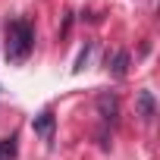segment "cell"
Returning a JSON list of instances; mask_svg holds the SVG:
<instances>
[{
    "label": "cell",
    "mask_w": 160,
    "mask_h": 160,
    "mask_svg": "<svg viewBox=\"0 0 160 160\" xmlns=\"http://www.w3.org/2000/svg\"><path fill=\"white\" fill-rule=\"evenodd\" d=\"M98 110H101V116H104L107 122H113V119H116V110H119V107H116V98L101 94V98H98Z\"/></svg>",
    "instance_id": "5"
},
{
    "label": "cell",
    "mask_w": 160,
    "mask_h": 160,
    "mask_svg": "<svg viewBox=\"0 0 160 160\" xmlns=\"http://www.w3.org/2000/svg\"><path fill=\"white\" fill-rule=\"evenodd\" d=\"M35 50V28L28 19H13L7 22V38H3V53L13 66L25 63L28 53Z\"/></svg>",
    "instance_id": "1"
},
{
    "label": "cell",
    "mask_w": 160,
    "mask_h": 160,
    "mask_svg": "<svg viewBox=\"0 0 160 160\" xmlns=\"http://www.w3.org/2000/svg\"><path fill=\"white\" fill-rule=\"evenodd\" d=\"M91 47H94V44H85V50L78 53V60H75V66H72L75 72H82V69H85V63H88V57H91Z\"/></svg>",
    "instance_id": "7"
},
{
    "label": "cell",
    "mask_w": 160,
    "mask_h": 160,
    "mask_svg": "<svg viewBox=\"0 0 160 160\" xmlns=\"http://www.w3.org/2000/svg\"><path fill=\"white\" fill-rule=\"evenodd\" d=\"M135 110H138L141 119H154V116H157V101H154V94H151V91H138Z\"/></svg>",
    "instance_id": "4"
},
{
    "label": "cell",
    "mask_w": 160,
    "mask_h": 160,
    "mask_svg": "<svg viewBox=\"0 0 160 160\" xmlns=\"http://www.w3.org/2000/svg\"><path fill=\"white\" fill-rule=\"evenodd\" d=\"M16 154H19L16 135H10V138H0V160H16Z\"/></svg>",
    "instance_id": "6"
},
{
    "label": "cell",
    "mask_w": 160,
    "mask_h": 160,
    "mask_svg": "<svg viewBox=\"0 0 160 160\" xmlns=\"http://www.w3.org/2000/svg\"><path fill=\"white\" fill-rule=\"evenodd\" d=\"M107 72L113 78H126V72H129V53L126 50H116L113 57H107Z\"/></svg>",
    "instance_id": "3"
},
{
    "label": "cell",
    "mask_w": 160,
    "mask_h": 160,
    "mask_svg": "<svg viewBox=\"0 0 160 160\" xmlns=\"http://www.w3.org/2000/svg\"><path fill=\"white\" fill-rule=\"evenodd\" d=\"M53 126H57V116H53V110H41V113L32 119V129H35V135H41L44 141H53Z\"/></svg>",
    "instance_id": "2"
}]
</instances>
